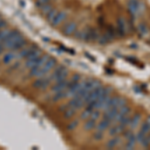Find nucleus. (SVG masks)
<instances>
[{
    "mask_svg": "<svg viewBox=\"0 0 150 150\" xmlns=\"http://www.w3.org/2000/svg\"><path fill=\"white\" fill-rule=\"evenodd\" d=\"M126 24H127V20L123 18V17H119L117 19V27H116V34L118 36L122 37L124 35L127 34V29H126Z\"/></svg>",
    "mask_w": 150,
    "mask_h": 150,
    "instance_id": "nucleus-4",
    "label": "nucleus"
},
{
    "mask_svg": "<svg viewBox=\"0 0 150 150\" xmlns=\"http://www.w3.org/2000/svg\"><path fill=\"white\" fill-rule=\"evenodd\" d=\"M142 8H143V4H141L139 0H129L128 1V9H129L131 16L134 18L140 14Z\"/></svg>",
    "mask_w": 150,
    "mask_h": 150,
    "instance_id": "nucleus-2",
    "label": "nucleus"
},
{
    "mask_svg": "<svg viewBox=\"0 0 150 150\" xmlns=\"http://www.w3.org/2000/svg\"><path fill=\"white\" fill-rule=\"evenodd\" d=\"M146 121H148V122H150V115L148 116L147 118H146Z\"/></svg>",
    "mask_w": 150,
    "mask_h": 150,
    "instance_id": "nucleus-36",
    "label": "nucleus"
},
{
    "mask_svg": "<svg viewBox=\"0 0 150 150\" xmlns=\"http://www.w3.org/2000/svg\"><path fill=\"white\" fill-rule=\"evenodd\" d=\"M36 48L35 46H32V47H28V48H24L22 51H21L20 53L18 54V57L19 58H26L27 56H28L29 54H30L31 52H32L34 49Z\"/></svg>",
    "mask_w": 150,
    "mask_h": 150,
    "instance_id": "nucleus-17",
    "label": "nucleus"
},
{
    "mask_svg": "<svg viewBox=\"0 0 150 150\" xmlns=\"http://www.w3.org/2000/svg\"><path fill=\"white\" fill-rule=\"evenodd\" d=\"M62 69H63L62 66H57L56 68L54 69V71L52 72V74L50 75L51 79H52V80H55V79H56L57 76H58V75L60 74L61 71H62Z\"/></svg>",
    "mask_w": 150,
    "mask_h": 150,
    "instance_id": "nucleus-22",
    "label": "nucleus"
},
{
    "mask_svg": "<svg viewBox=\"0 0 150 150\" xmlns=\"http://www.w3.org/2000/svg\"><path fill=\"white\" fill-rule=\"evenodd\" d=\"M85 56H86V57H88V58H89L90 60H92V61H93V62H95V61H96V59L94 58V57H92L91 55H90L88 52H85Z\"/></svg>",
    "mask_w": 150,
    "mask_h": 150,
    "instance_id": "nucleus-33",
    "label": "nucleus"
},
{
    "mask_svg": "<svg viewBox=\"0 0 150 150\" xmlns=\"http://www.w3.org/2000/svg\"><path fill=\"white\" fill-rule=\"evenodd\" d=\"M22 38H23V36L20 34L19 31L10 30L9 34L7 35L6 38H5V40L3 41L2 43H3V45H4L5 49H9V50H11V48H12V47Z\"/></svg>",
    "mask_w": 150,
    "mask_h": 150,
    "instance_id": "nucleus-1",
    "label": "nucleus"
},
{
    "mask_svg": "<svg viewBox=\"0 0 150 150\" xmlns=\"http://www.w3.org/2000/svg\"><path fill=\"white\" fill-rule=\"evenodd\" d=\"M96 127V120L92 119V118H88L87 121L84 124V129L85 130H92Z\"/></svg>",
    "mask_w": 150,
    "mask_h": 150,
    "instance_id": "nucleus-16",
    "label": "nucleus"
},
{
    "mask_svg": "<svg viewBox=\"0 0 150 150\" xmlns=\"http://www.w3.org/2000/svg\"><path fill=\"white\" fill-rule=\"evenodd\" d=\"M50 2V0H37L36 1V5H37V7H42L43 5H45V4H48V3Z\"/></svg>",
    "mask_w": 150,
    "mask_h": 150,
    "instance_id": "nucleus-30",
    "label": "nucleus"
},
{
    "mask_svg": "<svg viewBox=\"0 0 150 150\" xmlns=\"http://www.w3.org/2000/svg\"><path fill=\"white\" fill-rule=\"evenodd\" d=\"M41 12L43 13L44 15H47L48 14L49 12H50L51 10H52V6H51V4L50 3H48V4H45V5H43L42 7H41Z\"/></svg>",
    "mask_w": 150,
    "mask_h": 150,
    "instance_id": "nucleus-23",
    "label": "nucleus"
},
{
    "mask_svg": "<svg viewBox=\"0 0 150 150\" xmlns=\"http://www.w3.org/2000/svg\"><path fill=\"white\" fill-rule=\"evenodd\" d=\"M84 105H85V102H84L83 98H79V97H73V99H71L68 103V106L75 108L76 110L82 108Z\"/></svg>",
    "mask_w": 150,
    "mask_h": 150,
    "instance_id": "nucleus-8",
    "label": "nucleus"
},
{
    "mask_svg": "<svg viewBox=\"0 0 150 150\" xmlns=\"http://www.w3.org/2000/svg\"><path fill=\"white\" fill-rule=\"evenodd\" d=\"M4 49H5V47H4V45H3V43H0V53H2Z\"/></svg>",
    "mask_w": 150,
    "mask_h": 150,
    "instance_id": "nucleus-34",
    "label": "nucleus"
},
{
    "mask_svg": "<svg viewBox=\"0 0 150 150\" xmlns=\"http://www.w3.org/2000/svg\"><path fill=\"white\" fill-rule=\"evenodd\" d=\"M140 120H141V114L140 113L134 114V116H132L131 117V120H130V123H129V126H128V127H129L131 130L135 129V128L138 126V124H139Z\"/></svg>",
    "mask_w": 150,
    "mask_h": 150,
    "instance_id": "nucleus-10",
    "label": "nucleus"
},
{
    "mask_svg": "<svg viewBox=\"0 0 150 150\" xmlns=\"http://www.w3.org/2000/svg\"><path fill=\"white\" fill-rule=\"evenodd\" d=\"M118 133H120V130L118 125H112L109 127V135L110 136H116Z\"/></svg>",
    "mask_w": 150,
    "mask_h": 150,
    "instance_id": "nucleus-21",
    "label": "nucleus"
},
{
    "mask_svg": "<svg viewBox=\"0 0 150 150\" xmlns=\"http://www.w3.org/2000/svg\"><path fill=\"white\" fill-rule=\"evenodd\" d=\"M137 32H138V35L140 37H143L145 36L146 34L148 33V27L145 23H140L137 27Z\"/></svg>",
    "mask_w": 150,
    "mask_h": 150,
    "instance_id": "nucleus-13",
    "label": "nucleus"
},
{
    "mask_svg": "<svg viewBox=\"0 0 150 150\" xmlns=\"http://www.w3.org/2000/svg\"><path fill=\"white\" fill-rule=\"evenodd\" d=\"M78 124H79V121L78 120H73L72 122H70V123L67 125V130H74L75 128L77 127Z\"/></svg>",
    "mask_w": 150,
    "mask_h": 150,
    "instance_id": "nucleus-27",
    "label": "nucleus"
},
{
    "mask_svg": "<svg viewBox=\"0 0 150 150\" xmlns=\"http://www.w3.org/2000/svg\"><path fill=\"white\" fill-rule=\"evenodd\" d=\"M20 4H21V6H22V7H24V5H25L24 1H20Z\"/></svg>",
    "mask_w": 150,
    "mask_h": 150,
    "instance_id": "nucleus-35",
    "label": "nucleus"
},
{
    "mask_svg": "<svg viewBox=\"0 0 150 150\" xmlns=\"http://www.w3.org/2000/svg\"><path fill=\"white\" fill-rule=\"evenodd\" d=\"M55 64H56V60H55L54 58H49L48 60L46 61V63L44 64V66L42 67L43 72L46 74L47 72H49V71L55 66Z\"/></svg>",
    "mask_w": 150,
    "mask_h": 150,
    "instance_id": "nucleus-12",
    "label": "nucleus"
},
{
    "mask_svg": "<svg viewBox=\"0 0 150 150\" xmlns=\"http://www.w3.org/2000/svg\"><path fill=\"white\" fill-rule=\"evenodd\" d=\"M75 113H76V109L69 106V107L64 111V118H65V119H69V118H72L73 116H74Z\"/></svg>",
    "mask_w": 150,
    "mask_h": 150,
    "instance_id": "nucleus-18",
    "label": "nucleus"
},
{
    "mask_svg": "<svg viewBox=\"0 0 150 150\" xmlns=\"http://www.w3.org/2000/svg\"><path fill=\"white\" fill-rule=\"evenodd\" d=\"M131 45H132L131 48H136V47H137V46H136V44H131Z\"/></svg>",
    "mask_w": 150,
    "mask_h": 150,
    "instance_id": "nucleus-37",
    "label": "nucleus"
},
{
    "mask_svg": "<svg viewBox=\"0 0 150 150\" xmlns=\"http://www.w3.org/2000/svg\"><path fill=\"white\" fill-rule=\"evenodd\" d=\"M104 35H105V37L108 39V41L113 40V39L117 36V34H116V29L112 28V27H109V28L106 30V32Z\"/></svg>",
    "mask_w": 150,
    "mask_h": 150,
    "instance_id": "nucleus-14",
    "label": "nucleus"
},
{
    "mask_svg": "<svg viewBox=\"0 0 150 150\" xmlns=\"http://www.w3.org/2000/svg\"><path fill=\"white\" fill-rule=\"evenodd\" d=\"M56 13H57V11H56V10H54V9H52V10H51L50 12H49L48 14L46 15V16H47V19H48L49 22H51V21H52V19L55 17Z\"/></svg>",
    "mask_w": 150,
    "mask_h": 150,
    "instance_id": "nucleus-28",
    "label": "nucleus"
},
{
    "mask_svg": "<svg viewBox=\"0 0 150 150\" xmlns=\"http://www.w3.org/2000/svg\"><path fill=\"white\" fill-rule=\"evenodd\" d=\"M69 83H70V81H68L67 79L62 80V81H57L56 83L51 87V90H52L53 92L64 91V90H66V88L69 86Z\"/></svg>",
    "mask_w": 150,
    "mask_h": 150,
    "instance_id": "nucleus-5",
    "label": "nucleus"
},
{
    "mask_svg": "<svg viewBox=\"0 0 150 150\" xmlns=\"http://www.w3.org/2000/svg\"><path fill=\"white\" fill-rule=\"evenodd\" d=\"M67 95H66V92L64 91H59V92H54V95L52 97V100L53 101H58L60 99H63V98H66Z\"/></svg>",
    "mask_w": 150,
    "mask_h": 150,
    "instance_id": "nucleus-19",
    "label": "nucleus"
},
{
    "mask_svg": "<svg viewBox=\"0 0 150 150\" xmlns=\"http://www.w3.org/2000/svg\"><path fill=\"white\" fill-rule=\"evenodd\" d=\"M91 112H92V110H90V109H88V108H86V109L84 110V111L82 112L81 114H80V118H81V119H83V120L88 119V118H90Z\"/></svg>",
    "mask_w": 150,
    "mask_h": 150,
    "instance_id": "nucleus-24",
    "label": "nucleus"
},
{
    "mask_svg": "<svg viewBox=\"0 0 150 150\" xmlns=\"http://www.w3.org/2000/svg\"><path fill=\"white\" fill-rule=\"evenodd\" d=\"M79 80H80V76L79 75H77V74H75V75H73L71 81L72 82H79Z\"/></svg>",
    "mask_w": 150,
    "mask_h": 150,
    "instance_id": "nucleus-31",
    "label": "nucleus"
},
{
    "mask_svg": "<svg viewBox=\"0 0 150 150\" xmlns=\"http://www.w3.org/2000/svg\"><path fill=\"white\" fill-rule=\"evenodd\" d=\"M77 30V26L75 22H68L64 27H63V34H65L66 36H70V35L74 34Z\"/></svg>",
    "mask_w": 150,
    "mask_h": 150,
    "instance_id": "nucleus-7",
    "label": "nucleus"
},
{
    "mask_svg": "<svg viewBox=\"0 0 150 150\" xmlns=\"http://www.w3.org/2000/svg\"><path fill=\"white\" fill-rule=\"evenodd\" d=\"M111 123H112V121H110V120L106 119V118H102L101 121L96 125V129L100 130V131H104V130L108 129V128L110 127Z\"/></svg>",
    "mask_w": 150,
    "mask_h": 150,
    "instance_id": "nucleus-9",
    "label": "nucleus"
},
{
    "mask_svg": "<svg viewBox=\"0 0 150 150\" xmlns=\"http://www.w3.org/2000/svg\"><path fill=\"white\" fill-rule=\"evenodd\" d=\"M103 137H104L103 131H100V130H97L96 132H94L93 138H94V140H96V141H100V140L103 139Z\"/></svg>",
    "mask_w": 150,
    "mask_h": 150,
    "instance_id": "nucleus-25",
    "label": "nucleus"
},
{
    "mask_svg": "<svg viewBox=\"0 0 150 150\" xmlns=\"http://www.w3.org/2000/svg\"><path fill=\"white\" fill-rule=\"evenodd\" d=\"M67 17V13L64 12V11H59V12L56 13V15H55V17L52 19V21H51V25H53V26H58L59 24H60L62 21H64L65 19H66Z\"/></svg>",
    "mask_w": 150,
    "mask_h": 150,
    "instance_id": "nucleus-6",
    "label": "nucleus"
},
{
    "mask_svg": "<svg viewBox=\"0 0 150 150\" xmlns=\"http://www.w3.org/2000/svg\"><path fill=\"white\" fill-rule=\"evenodd\" d=\"M52 81L50 76H47V77H39L38 79H36L32 83V86L34 88H38V89H46L49 85H50V82Z\"/></svg>",
    "mask_w": 150,
    "mask_h": 150,
    "instance_id": "nucleus-3",
    "label": "nucleus"
},
{
    "mask_svg": "<svg viewBox=\"0 0 150 150\" xmlns=\"http://www.w3.org/2000/svg\"><path fill=\"white\" fill-rule=\"evenodd\" d=\"M26 45H27V41H26V39L23 37L22 39H20V40H19L18 42H17L16 44H15L14 46L11 48V50H12V51H17V50H19V49L25 47Z\"/></svg>",
    "mask_w": 150,
    "mask_h": 150,
    "instance_id": "nucleus-15",
    "label": "nucleus"
},
{
    "mask_svg": "<svg viewBox=\"0 0 150 150\" xmlns=\"http://www.w3.org/2000/svg\"><path fill=\"white\" fill-rule=\"evenodd\" d=\"M14 58H15L14 53H13V52H7L6 54L3 56V63H5V64H8V63H10Z\"/></svg>",
    "mask_w": 150,
    "mask_h": 150,
    "instance_id": "nucleus-20",
    "label": "nucleus"
},
{
    "mask_svg": "<svg viewBox=\"0 0 150 150\" xmlns=\"http://www.w3.org/2000/svg\"><path fill=\"white\" fill-rule=\"evenodd\" d=\"M0 19H1V16H0Z\"/></svg>",
    "mask_w": 150,
    "mask_h": 150,
    "instance_id": "nucleus-38",
    "label": "nucleus"
},
{
    "mask_svg": "<svg viewBox=\"0 0 150 150\" xmlns=\"http://www.w3.org/2000/svg\"><path fill=\"white\" fill-rule=\"evenodd\" d=\"M5 26H6V21L3 20V19L1 18L0 19V30H1L2 28H4Z\"/></svg>",
    "mask_w": 150,
    "mask_h": 150,
    "instance_id": "nucleus-32",
    "label": "nucleus"
},
{
    "mask_svg": "<svg viewBox=\"0 0 150 150\" xmlns=\"http://www.w3.org/2000/svg\"><path fill=\"white\" fill-rule=\"evenodd\" d=\"M100 115H101V113H100L99 109H94V110H92L90 118H92V119H94V120H97V119H99Z\"/></svg>",
    "mask_w": 150,
    "mask_h": 150,
    "instance_id": "nucleus-26",
    "label": "nucleus"
},
{
    "mask_svg": "<svg viewBox=\"0 0 150 150\" xmlns=\"http://www.w3.org/2000/svg\"><path fill=\"white\" fill-rule=\"evenodd\" d=\"M120 143H121V139H120V137H118V136H113V138L110 139L109 141L106 143V147H107L108 149H113V148H115L116 146L119 145Z\"/></svg>",
    "mask_w": 150,
    "mask_h": 150,
    "instance_id": "nucleus-11",
    "label": "nucleus"
},
{
    "mask_svg": "<svg viewBox=\"0 0 150 150\" xmlns=\"http://www.w3.org/2000/svg\"><path fill=\"white\" fill-rule=\"evenodd\" d=\"M135 145H136V143H134V142H131V141H129V140H127L124 147H125L126 149H129V150H130V149H134Z\"/></svg>",
    "mask_w": 150,
    "mask_h": 150,
    "instance_id": "nucleus-29",
    "label": "nucleus"
}]
</instances>
